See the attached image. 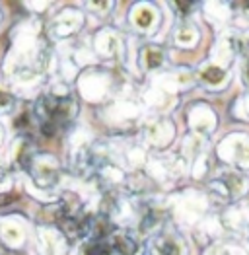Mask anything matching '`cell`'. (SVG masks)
Masks as SVG:
<instances>
[{"label": "cell", "mask_w": 249, "mask_h": 255, "mask_svg": "<svg viewBox=\"0 0 249 255\" xmlns=\"http://www.w3.org/2000/svg\"><path fill=\"white\" fill-rule=\"evenodd\" d=\"M109 244H111L115 255H144L140 240H138L134 230L115 228L109 234Z\"/></svg>", "instance_id": "19"}, {"label": "cell", "mask_w": 249, "mask_h": 255, "mask_svg": "<svg viewBox=\"0 0 249 255\" xmlns=\"http://www.w3.org/2000/svg\"><path fill=\"white\" fill-rule=\"evenodd\" d=\"M70 84L74 88V94L82 106L98 107V109L109 104L115 96H119L124 90L117 78L115 66L102 63L90 64V66L82 68L72 78Z\"/></svg>", "instance_id": "4"}, {"label": "cell", "mask_w": 249, "mask_h": 255, "mask_svg": "<svg viewBox=\"0 0 249 255\" xmlns=\"http://www.w3.org/2000/svg\"><path fill=\"white\" fill-rule=\"evenodd\" d=\"M195 78H197V86L210 92H218L228 88V84L232 82V68L212 59H205L203 63L195 66Z\"/></svg>", "instance_id": "16"}, {"label": "cell", "mask_w": 249, "mask_h": 255, "mask_svg": "<svg viewBox=\"0 0 249 255\" xmlns=\"http://www.w3.org/2000/svg\"><path fill=\"white\" fill-rule=\"evenodd\" d=\"M144 255H189V246L181 230L164 228L146 240Z\"/></svg>", "instance_id": "15"}, {"label": "cell", "mask_w": 249, "mask_h": 255, "mask_svg": "<svg viewBox=\"0 0 249 255\" xmlns=\"http://www.w3.org/2000/svg\"><path fill=\"white\" fill-rule=\"evenodd\" d=\"M70 255H115V252L109 244V234H90L72 248Z\"/></svg>", "instance_id": "20"}, {"label": "cell", "mask_w": 249, "mask_h": 255, "mask_svg": "<svg viewBox=\"0 0 249 255\" xmlns=\"http://www.w3.org/2000/svg\"><path fill=\"white\" fill-rule=\"evenodd\" d=\"M169 66V49L162 43L146 41L134 49V68L146 78L158 76Z\"/></svg>", "instance_id": "13"}, {"label": "cell", "mask_w": 249, "mask_h": 255, "mask_svg": "<svg viewBox=\"0 0 249 255\" xmlns=\"http://www.w3.org/2000/svg\"><path fill=\"white\" fill-rule=\"evenodd\" d=\"M246 234H248V238H249V226H248V232H246Z\"/></svg>", "instance_id": "29"}, {"label": "cell", "mask_w": 249, "mask_h": 255, "mask_svg": "<svg viewBox=\"0 0 249 255\" xmlns=\"http://www.w3.org/2000/svg\"><path fill=\"white\" fill-rule=\"evenodd\" d=\"M234 10H238L240 14V18H244L246 21H249V2H238V4H234Z\"/></svg>", "instance_id": "27"}, {"label": "cell", "mask_w": 249, "mask_h": 255, "mask_svg": "<svg viewBox=\"0 0 249 255\" xmlns=\"http://www.w3.org/2000/svg\"><path fill=\"white\" fill-rule=\"evenodd\" d=\"M57 70L59 55L45 33V21L29 16L12 21L0 55V78L27 102L57 78Z\"/></svg>", "instance_id": "1"}, {"label": "cell", "mask_w": 249, "mask_h": 255, "mask_svg": "<svg viewBox=\"0 0 249 255\" xmlns=\"http://www.w3.org/2000/svg\"><path fill=\"white\" fill-rule=\"evenodd\" d=\"M177 136V127L173 119L164 113H146L140 127H138V142L146 150L167 152Z\"/></svg>", "instance_id": "10"}, {"label": "cell", "mask_w": 249, "mask_h": 255, "mask_svg": "<svg viewBox=\"0 0 249 255\" xmlns=\"http://www.w3.org/2000/svg\"><path fill=\"white\" fill-rule=\"evenodd\" d=\"M185 121L189 134H195V136L210 140L214 136V132L218 130L220 115L216 113L214 106L199 100V102H191L185 107Z\"/></svg>", "instance_id": "14"}, {"label": "cell", "mask_w": 249, "mask_h": 255, "mask_svg": "<svg viewBox=\"0 0 249 255\" xmlns=\"http://www.w3.org/2000/svg\"><path fill=\"white\" fill-rule=\"evenodd\" d=\"M90 49L96 57V61L102 64H123L128 57V47H126V33L121 31L115 25H104L88 33Z\"/></svg>", "instance_id": "9"}, {"label": "cell", "mask_w": 249, "mask_h": 255, "mask_svg": "<svg viewBox=\"0 0 249 255\" xmlns=\"http://www.w3.org/2000/svg\"><path fill=\"white\" fill-rule=\"evenodd\" d=\"M205 191L218 209L244 203L249 195V175L228 166H220L207 179Z\"/></svg>", "instance_id": "7"}, {"label": "cell", "mask_w": 249, "mask_h": 255, "mask_svg": "<svg viewBox=\"0 0 249 255\" xmlns=\"http://www.w3.org/2000/svg\"><path fill=\"white\" fill-rule=\"evenodd\" d=\"M78 4L86 12L88 18H96V20L102 21L107 20L111 16V12L115 10V6H117L115 2H78Z\"/></svg>", "instance_id": "22"}, {"label": "cell", "mask_w": 249, "mask_h": 255, "mask_svg": "<svg viewBox=\"0 0 249 255\" xmlns=\"http://www.w3.org/2000/svg\"><path fill=\"white\" fill-rule=\"evenodd\" d=\"M144 175L154 187L158 185L162 189L177 191L191 173H189V162L181 156V152L167 150V152L152 154L148 158Z\"/></svg>", "instance_id": "8"}, {"label": "cell", "mask_w": 249, "mask_h": 255, "mask_svg": "<svg viewBox=\"0 0 249 255\" xmlns=\"http://www.w3.org/2000/svg\"><path fill=\"white\" fill-rule=\"evenodd\" d=\"M10 25V10L4 2H0V33Z\"/></svg>", "instance_id": "26"}, {"label": "cell", "mask_w": 249, "mask_h": 255, "mask_svg": "<svg viewBox=\"0 0 249 255\" xmlns=\"http://www.w3.org/2000/svg\"><path fill=\"white\" fill-rule=\"evenodd\" d=\"M203 37V31H201V25L195 20H183V21H175L173 29L169 31V47H175V49H195Z\"/></svg>", "instance_id": "17"}, {"label": "cell", "mask_w": 249, "mask_h": 255, "mask_svg": "<svg viewBox=\"0 0 249 255\" xmlns=\"http://www.w3.org/2000/svg\"><path fill=\"white\" fill-rule=\"evenodd\" d=\"M162 10L160 4L154 2H134L130 4L128 12H126V27L130 33H134V37H152L154 33H158L160 25H162Z\"/></svg>", "instance_id": "12"}, {"label": "cell", "mask_w": 249, "mask_h": 255, "mask_svg": "<svg viewBox=\"0 0 249 255\" xmlns=\"http://www.w3.org/2000/svg\"><path fill=\"white\" fill-rule=\"evenodd\" d=\"M27 119L31 130L39 138H66L80 125L82 104L74 94L70 82L62 78H53L25 102Z\"/></svg>", "instance_id": "2"}, {"label": "cell", "mask_w": 249, "mask_h": 255, "mask_svg": "<svg viewBox=\"0 0 249 255\" xmlns=\"http://www.w3.org/2000/svg\"><path fill=\"white\" fill-rule=\"evenodd\" d=\"M10 136H12V132H10L8 123L0 121V156H2V154H6L8 142H10Z\"/></svg>", "instance_id": "25"}, {"label": "cell", "mask_w": 249, "mask_h": 255, "mask_svg": "<svg viewBox=\"0 0 249 255\" xmlns=\"http://www.w3.org/2000/svg\"><path fill=\"white\" fill-rule=\"evenodd\" d=\"M216 207L207 191L195 189V187H183L173 191L166 201V209L169 220L181 230H193L199 222H203Z\"/></svg>", "instance_id": "5"}, {"label": "cell", "mask_w": 249, "mask_h": 255, "mask_svg": "<svg viewBox=\"0 0 249 255\" xmlns=\"http://www.w3.org/2000/svg\"><path fill=\"white\" fill-rule=\"evenodd\" d=\"M88 27V16L80 4H59L45 20V33L55 47H66L82 39Z\"/></svg>", "instance_id": "6"}, {"label": "cell", "mask_w": 249, "mask_h": 255, "mask_svg": "<svg viewBox=\"0 0 249 255\" xmlns=\"http://www.w3.org/2000/svg\"><path fill=\"white\" fill-rule=\"evenodd\" d=\"M18 6L25 12V16L45 21L59 8V2H29V0H25V2H20Z\"/></svg>", "instance_id": "21"}, {"label": "cell", "mask_w": 249, "mask_h": 255, "mask_svg": "<svg viewBox=\"0 0 249 255\" xmlns=\"http://www.w3.org/2000/svg\"><path fill=\"white\" fill-rule=\"evenodd\" d=\"M216 160L222 166L249 175V134L248 132H230L216 144Z\"/></svg>", "instance_id": "11"}, {"label": "cell", "mask_w": 249, "mask_h": 255, "mask_svg": "<svg viewBox=\"0 0 249 255\" xmlns=\"http://www.w3.org/2000/svg\"><path fill=\"white\" fill-rule=\"evenodd\" d=\"M230 113L236 121L240 123H249V92H242L234 98L232 107H230Z\"/></svg>", "instance_id": "23"}, {"label": "cell", "mask_w": 249, "mask_h": 255, "mask_svg": "<svg viewBox=\"0 0 249 255\" xmlns=\"http://www.w3.org/2000/svg\"><path fill=\"white\" fill-rule=\"evenodd\" d=\"M236 39H238V53L244 61H249V27L236 29Z\"/></svg>", "instance_id": "24"}, {"label": "cell", "mask_w": 249, "mask_h": 255, "mask_svg": "<svg viewBox=\"0 0 249 255\" xmlns=\"http://www.w3.org/2000/svg\"><path fill=\"white\" fill-rule=\"evenodd\" d=\"M240 76H242V82H244V86H246V90L249 92V61H244V63H242Z\"/></svg>", "instance_id": "28"}, {"label": "cell", "mask_w": 249, "mask_h": 255, "mask_svg": "<svg viewBox=\"0 0 249 255\" xmlns=\"http://www.w3.org/2000/svg\"><path fill=\"white\" fill-rule=\"evenodd\" d=\"M25 109V100L0 78V121L10 123Z\"/></svg>", "instance_id": "18"}, {"label": "cell", "mask_w": 249, "mask_h": 255, "mask_svg": "<svg viewBox=\"0 0 249 255\" xmlns=\"http://www.w3.org/2000/svg\"><path fill=\"white\" fill-rule=\"evenodd\" d=\"M39 218L23 205L0 209V255H35Z\"/></svg>", "instance_id": "3"}]
</instances>
